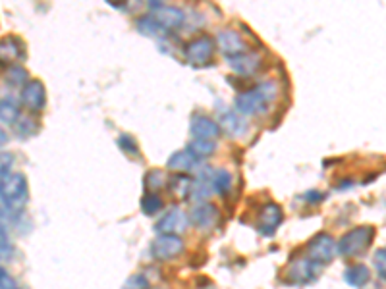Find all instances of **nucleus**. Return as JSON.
I'll use <instances>...</instances> for the list:
<instances>
[{"instance_id":"9d476101","label":"nucleus","mask_w":386,"mask_h":289,"mask_svg":"<svg viewBox=\"0 0 386 289\" xmlns=\"http://www.w3.org/2000/svg\"><path fill=\"white\" fill-rule=\"evenodd\" d=\"M282 208L275 205V203H267L265 207L261 208L259 212V218H257V230L261 232L263 235H272L276 232V227L282 224Z\"/></svg>"},{"instance_id":"20e7f679","label":"nucleus","mask_w":386,"mask_h":289,"mask_svg":"<svg viewBox=\"0 0 386 289\" xmlns=\"http://www.w3.org/2000/svg\"><path fill=\"white\" fill-rule=\"evenodd\" d=\"M338 253L336 241L332 239L329 234H317L307 243V256L319 266H324L334 261Z\"/></svg>"},{"instance_id":"c85d7f7f","label":"nucleus","mask_w":386,"mask_h":289,"mask_svg":"<svg viewBox=\"0 0 386 289\" xmlns=\"http://www.w3.org/2000/svg\"><path fill=\"white\" fill-rule=\"evenodd\" d=\"M118 144H120V149H124L128 154H136V157L139 154L138 143H136V139L131 137V135H120V137H118Z\"/></svg>"},{"instance_id":"e433bc0d","label":"nucleus","mask_w":386,"mask_h":289,"mask_svg":"<svg viewBox=\"0 0 386 289\" xmlns=\"http://www.w3.org/2000/svg\"><path fill=\"white\" fill-rule=\"evenodd\" d=\"M6 274H8L6 270H4V268H0V278H4V276H6Z\"/></svg>"},{"instance_id":"6e6552de","label":"nucleus","mask_w":386,"mask_h":289,"mask_svg":"<svg viewBox=\"0 0 386 289\" xmlns=\"http://www.w3.org/2000/svg\"><path fill=\"white\" fill-rule=\"evenodd\" d=\"M187 227V216L180 208H172L157 222V234L159 235H180L186 232Z\"/></svg>"},{"instance_id":"c9c22d12","label":"nucleus","mask_w":386,"mask_h":289,"mask_svg":"<svg viewBox=\"0 0 386 289\" xmlns=\"http://www.w3.org/2000/svg\"><path fill=\"white\" fill-rule=\"evenodd\" d=\"M6 141H8L6 131H4V130H2V128H0V147H4V144H6Z\"/></svg>"},{"instance_id":"aec40b11","label":"nucleus","mask_w":386,"mask_h":289,"mask_svg":"<svg viewBox=\"0 0 386 289\" xmlns=\"http://www.w3.org/2000/svg\"><path fill=\"white\" fill-rule=\"evenodd\" d=\"M195 166H197V159L187 149L174 152L172 157L168 159V168L170 170H178V172H187V170H193Z\"/></svg>"},{"instance_id":"4468645a","label":"nucleus","mask_w":386,"mask_h":289,"mask_svg":"<svg viewBox=\"0 0 386 289\" xmlns=\"http://www.w3.org/2000/svg\"><path fill=\"white\" fill-rule=\"evenodd\" d=\"M228 62H230V68L234 69L236 74L253 76L261 68V56L253 55V52H243V55L234 56V58H228Z\"/></svg>"},{"instance_id":"bb28decb","label":"nucleus","mask_w":386,"mask_h":289,"mask_svg":"<svg viewBox=\"0 0 386 289\" xmlns=\"http://www.w3.org/2000/svg\"><path fill=\"white\" fill-rule=\"evenodd\" d=\"M138 29L143 35H159V33H165V31H162V29L159 28V23L153 20V16H145V18H141V20L138 21Z\"/></svg>"},{"instance_id":"6ab92c4d","label":"nucleus","mask_w":386,"mask_h":289,"mask_svg":"<svg viewBox=\"0 0 386 289\" xmlns=\"http://www.w3.org/2000/svg\"><path fill=\"white\" fill-rule=\"evenodd\" d=\"M344 280L352 288H361V285H365L371 280V272H369L365 264H353L350 268H346Z\"/></svg>"},{"instance_id":"39448f33","label":"nucleus","mask_w":386,"mask_h":289,"mask_svg":"<svg viewBox=\"0 0 386 289\" xmlns=\"http://www.w3.org/2000/svg\"><path fill=\"white\" fill-rule=\"evenodd\" d=\"M213 52L214 45L209 37H197V39H193L186 47L187 62L195 66V68L207 66L211 62V58H213Z\"/></svg>"},{"instance_id":"cd10ccee","label":"nucleus","mask_w":386,"mask_h":289,"mask_svg":"<svg viewBox=\"0 0 386 289\" xmlns=\"http://www.w3.org/2000/svg\"><path fill=\"white\" fill-rule=\"evenodd\" d=\"M165 186V174L160 170H151V172L145 176V187H149L153 191H157L160 187Z\"/></svg>"},{"instance_id":"dca6fc26","label":"nucleus","mask_w":386,"mask_h":289,"mask_svg":"<svg viewBox=\"0 0 386 289\" xmlns=\"http://www.w3.org/2000/svg\"><path fill=\"white\" fill-rule=\"evenodd\" d=\"M219 125H221V130L226 131L228 135H232V137L243 135V131H246V122H243V118H241L238 112L232 110L221 112V116H219Z\"/></svg>"},{"instance_id":"393cba45","label":"nucleus","mask_w":386,"mask_h":289,"mask_svg":"<svg viewBox=\"0 0 386 289\" xmlns=\"http://www.w3.org/2000/svg\"><path fill=\"white\" fill-rule=\"evenodd\" d=\"M160 208H162V200H160V197L157 193H147L143 197V200H141V210H143L145 214H149V216L159 212Z\"/></svg>"},{"instance_id":"5701e85b","label":"nucleus","mask_w":386,"mask_h":289,"mask_svg":"<svg viewBox=\"0 0 386 289\" xmlns=\"http://www.w3.org/2000/svg\"><path fill=\"white\" fill-rule=\"evenodd\" d=\"M4 81H6L8 85H12V87H23V85L29 81L28 69L23 68V66H20V64L10 66L6 72V76H4Z\"/></svg>"},{"instance_id":"2eb2a0df","label":"nucleus","mask_w":386,"mask_h":289,"mask_svg":"<svg viewBox=\"0 0 386 289\" xmlns=\"http://www.w3.org/2000/svg\"><path fill=\"white\" fill-rule=\"evenodd\" d=\"M192 135L195 139L214 141V139L221 135V125L207 116H195L192 118Z\"/></svg>"},{"instance_id":"7c9ffc66","label":"nucleus","mask_w":386,"mask_h":289,"mask_svg":"<svg viewBox=\"0 0 386 289\" xmlns=\"http://www.w3.org/2000/svg\"><path fill=\"white\" fill-rule=\"evenodd\" d=\"M373 261H375V268H377V272H379L380 278H382V280H386V249H380V251H377Z\"/></svg>"},{"instance_id":"9b49d317","label":"nucleus","mask_w":386,"mask_h":289,"mask_svg":"<svg viewBox=\"0 0 386 289\" xmlns=\"http://www.w3.org/2000/svg\"><path fill=\"white\" fill-rule=\"evenodd\" d=\"M216 42H219V48H221V52L226 58H234V56H240L243 52H248L246 50V42L241 39V35L234 29H222L221 33L216 35Z\"/></svg>"},{"instance_id":"c756f323","label":"nucleus","mask_w":386,"mask_h":289,"mask_svg":"<svg viewBox=\"0 0 386 289\" xmlns=\"http://www.w3.org/2000/svg\"><path fill=\"white\" fill-rule=\"evenodd\" d=\"M12 166H14V157L10 152H0V179L12 172Z\"/></svg>"},{"instance_id":"a878e982","label":"nucleus","mask_w":386,"mask_h":289,"mask_svg":"<svg viewBox=\"0 0 386 289\" xmlns=\"http://www.w3.org/2000/svg\"><path fill=\"white\" fill-rule=\"evenodd\" d=\"M192 183H193V181H189V179H187L186 176H182V174L174 176L172 181H170V186H172V191L178 193L180 197H187V195H189Z\"/></svg>"},{"instance_id":"72a5a7b5","label":"nucleus","mask_w":386,"mask_h":289,"mask_svg":"<svg viewBox=\"0 0 386 289\" xmlns=\"http://www.w3.org/2000/svg\"><path fill=\"white\" fill-rule=\"evenodd\" d=\"M10 210H8L6 207H4V205H2V207H0V227H4V230H6L8 227V224H10V222H12V218H10Z\"/></svg>"},{"instance_id":"473e14b6","label":"nucleus","mask_w":386,"mask_h":289,"mask_svg":"<svg viewBox=\"0 0 386 289\" xmlns=\"http://www.w3.org/2000/svg\"><path fill=\"white\" fill-rule=\"evenodd\" d=\"M122 289H149V282L145 280L143 276H131Z\"/></svg>"},{"instance_id":"412c9836","label":"nucleus","mask_w":386,"mask_h":289,"mask_svg":"<svg viewBox=\"0 0 386 289\" xmlns=\"http://www.w3.org/2000/svg\"><path fill=\"white\" fill-rule=\"evenodd\" d=\"M187 151L192 152L193 157L197 160L201 159H207L211 157L214 151H216V141H209V139H193L189 147H187Z\"/></svg>"},{"instance_id":"0eeeda50","label":"nucleus","mask_w":386,"mask_h":289,"mask_svg":"<svg viewBox=\"0 0 386 289\" xmlns=\"http://www.w3.org/2000/svg\"><path fill=\"white\" fill-rule=\"evenodd\" d=\"M47 103V91L39 79H29L21 87V104L31 112H39Z\"/></svg>"},{"instance_id":"f3484780","label":"nucleus","mask_w":386,"mask_h":289,"mask_svg":"<svg viewBox=\"0 0 386 289\" xmlns=\"http://www.w3.org/2000/svg\"><path fill=\"white\" fill-rule=\"evenodd\" d=\"M319 264H315L313 261H297L292 264L290 268V278L296 280V282H313L319 276Z\"/></svg>"},{"instance_id":"f704fd0d","label":"nucleus","mask_w":386,"mask_h":289,"mask_svg":"<svg viewBox=\"0 0 386 289\" xmlns=\"http://www.w3.org/2000/svg\"><path fill=\"white\" fill-rule=\"evenodd\" d=\"M0 289H18V288H16L14 280L6 274L4 278H0Z\"/></svg>"},{"instance_id":"2f4dec72","label":"nucleus","mask_w":386,"mask_h":289,"mask_svg":"<svg viewBox=\"0 0 386 289\" xmlns=\"http://www.w3.org/2000/svg\"><path fill=\"white\" fill-rule=\"evenodd\" d=\"M12 255V243L8 237V232L4 227H0V256Z\"/></svg>"},{"instance_id":"7ed1b4c3","label":"nucleus","mask_w":386,"mask_h":289,"mask_svg":"<svg viewBox=\"0 0 386 289\" xmlns=\"http://www.w3.org/2000/svg\"><path fill=\"white\" fill-rule=\"evenodd\" d=\"M373 239H375V227L373 226L353 227L352 232H348L340 239V243H338V253L344 256L363 255L367 249L371 247Z\"/></svg>"},{"instance_id":"f03ea898","label":"nucleus","mask_w":386,"mask_h":289,"mask_svg":"<svg viewBox=\"0 0 386 289\" xmlns=\"http://www.w3.org/2000/svg\"><path fill=\"white\" fill-rule=\"evenodd\" d=\"M29 197L28 178L20 172H10L6 178L0 179V203L10 212H20L26 207Z\"/></svg>"},{"instance_id":"4be33fe9","label":"nucleus","mask_w":386,"mask_h":289,"mask_svg":"<svg viewBox=\"0 0 386 289\" xmlns=\"http://www.w3.org/2000/svg\"><path fill=\"white\" fill-rule=\"evenodd\" d=\"M211 187L213 191H216L219 195H226L232 187V176L228 170H213V176H211Z\"/></svg>"},{"instance_id":"b1692460","label":"nucleus","mask_w":386,"mask_h":289,"mask_svg":"<svg viewBox=\"0 0 386 289\" xmlns=\"http://www.w3.org/2000/svg\"><path fill=\"white\" fill-rule=\"evenodd\" d=\"M37 130H39L37 120H33V118H29V116L21 118L20 122H18V125H16V133H18V137L21 139L31 137V135L37 133Z\"/></svg>"},{"instance_id":"f8f14e48","label":"nucleus","mask_w":386,"mask_h":289,"mask_svg":"<svg viewBox=\"0 0 386 289\" xmlns=\"http://www.w3.org/2000/svg\"><path fill=\"white\" fill-rule=\"evenodd\" d=\"M221 218V212L219 208L211 205V203H199L192 208L189 212V220H192L193 226L201 227V230H211V227L219 222Z\"/></svg>"},{"instance_id":"423d86ee","label":"nucleus","mask_w":386,"mask_h":289,"mask_svg":"<svg viewBox=\"0 0 386 289\" xmlns=\"http://www.w3.org/2000/svg\"><path fill=\"white\" fill-rule=\"evenodd\" d=\"M151 8L155 10L153 14V20L159 23V28L162 31H174L178 29L184 21H186V14L176 6H165V4H151Z\"/></svg>"},{"instance_id":"a211bd4d","label":"nucleus","mask_w":386,"mask_h":289,"mask_svg":"<svg viewBox=\"0 0 386 289\" xmlns=\"http://www.w3.org/2000/svg\"><path fill=\"white\" fill-rule=\"evenodd\" d=\"M20 104L16 103V98L12 96H6V98H2L0 101V122L6 125L18 124V120H20Z\"/></svg>"},{"instance_id":"1a4fd4ad","label":"nucleus","mask_w":386,"mask_h":289,"mask_svg":"<svg viewBox=\"0 0 386 289\" xmlns=\"http://www.w3.org/2000/svg\"><path fill=\"white\" fill-rule=\"evenodd\" d=\"M184 251V241L178 235H159L153 243V255L159 261L176 259Z\"/></svg>"},{"instance_id":"f257e3e1","label":"nucleus","mask_w":386,"mask_h":289,"mask_svg":"<svg viewBox=\"0 0 386 289\" xmlns=\"http://www.w3.org/2000/svg\"><path fill=\"white\" fill-rule=\"evenodd\" d=\"M278 95V87L272 81L261 83L253 89L240 93L236 96V110L243 116H261L269 112L270 103Z\"/></svg>"},{"instance_id":"ddd939ff","label":"nucleus","mask_w":386,"mask_h":289,"mask_svg":"<svg viewBox=\"0 0 386 289\" xmlns=\"http://www.w3.org/2000/svg\"><path fill=\"white\" fill-rule=\"evenodd\" d=\"M21 56H23V42L10 35V37H2L0 39V64L2 66H14V62H18Z\"/></svg>"}]
</instances>
